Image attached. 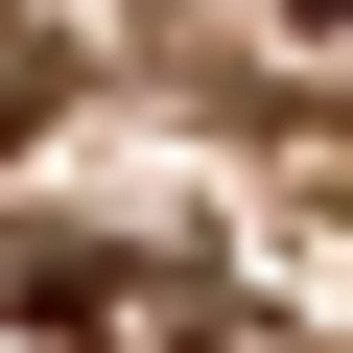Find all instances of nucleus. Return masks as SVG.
I'll list each match as a JSON object with an SVG mask.
<instances>
[{"mask_svg": "<svg viewBox=\"0 0 353 353\" xmlns=\"http://www.w3.org/2000/svg\"><path fill=\"white\" fill-rule=\"evenodd\" d=\"M24 330H48V353H212V283H189V259L71 236V259H24Z\"/></svg>", "mask_w": 353, "mask_h": 353, "instance_id": "1", "label": "nucleus"}, {"mask_svg": "<svg viewBox=\"0 0 353 353\" xmlns=\"http://www.w3.org/2000/svg\"><path fill=\"white\" fill-rule=\"evenodd\" d=\"M0 118H24V94H0Z\"/></svg>", "mask_w": 353, "mask_h": 353, "instance_id": "3", "label": "nucleus"}, {"mask_svg": "<svg viewBox=\"0 0 353 353\" xmlns=\"http://www.w3.org/2000/svg\"><path fill=\"white\" fill-rule=\"evenodd\" d=\"M306 48H353V0H306Z\"/></svg>", "mask_w": 353, "mask_h": 353, "instance_id": "2", "label": "nucleus"}]
</instances>
